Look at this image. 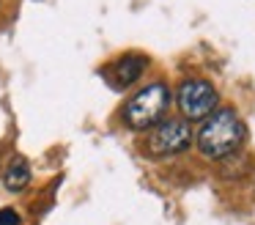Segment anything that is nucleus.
I'll return each mask as SVG.
<instances>
[{
	"label": "nucleus",
	"mask_w": 255,
	"mask_h": 225,
	"mask_svg": "<svg viewBox=\"0 0 255 225\" xmlns=\"http://www.w3.org/2000/svg\"><path fill=\"white\" fill-rule=\"evenodd\" d=\"M247 129H244L242 118H239L236 110L225 107L217 110L206 118V124L198 132V148L203 157L209 159H225L231 154H236L242 148Z\"/></svg>",
	"instance_id": "nucleus-1"
},
{
	"label": "nucleus",
	"mask_w": 255,
	"mask_h": 225,
	"mask_svg": "<svg viewBox=\"0 0 255 225\" xmlns=\"http://www.w3.org/2000/svg\"><path fill=\"white\" fill-rule=\"evenodd\" d=\"M170 88L165 82H151L140 88L124 107V121L129 129H154L159 121H165L170 107Z\"/></svg>",
	"instance_id": "nucleus-2"
},
{
	"label": "nucleus",
	"mask_w": 255,
	"mask_h": 225,
	"mask_svg": "<svg viewBox=\"0 0 255 225\" xmlns=\"http://www.w3.org/2000/svg\"><path fill=\"white\" fill-rule=\"evenodd\" d=\"M145 146L154 157H176L192 146V129L184 118H165L151 129Z\"/></svg>",
	"instance_id": "nucleus-3"
},
{
	"label": "nucleus",
	"mask_w": 255,
	"mask_h": 225,
	"mask_svg": "<svg viewBox=\"0 0 255 225\" xmlns=\"http://www.w3.org/2000/svg\"><path fill=\"white\" fill-rule=\"evenodd\" d=\"M176 104L189 121L209 118L217 107V91L206 80H184L176 91Z\"/></svg>",
	"instance_id": "nucleus-4"
},
{
	"label": "nucleus",
	"mask_w": 255,
	"mask_h": 225,
	"mask_svg": "<svg viewBox=\"0 0 255 225\" xmlns=\"http://www.w3.org/2000/svg\"><path fill=\"white\" fill-rule=\"evenodd\" d=\"M145 63H148V60H145L143 55H127V58H121V60H118V63L110 69L113 85H116V88L132 85L134 80H140V74H143Z\"/></svg>",
	"instance_id": "nucleus-5"
},
{
	"label": "nucleus",
	"mask_w": 255,
	"mask_h": 225,
	"mask_svg": "<svg viewBox=\"0 0 255 225\" xmlns=\"http://www.w3.org/2000/svg\"><path fill=\"white\" fill-rule=\"evenodd\" d=\"M3 184L11 192H22L25 187L30 184V165L25 157H14L11 162L6 165V173H3Z\"/></svg>",
	"instance_id": "nucleus-6"
},
{
	"label": "nucleus",
	"mask_w": 255,
	"mask_h": 225,
	"mask_svg": "<svg viewBox=\"0 0 255 225\" xmlns=\"http://www.w3.org/2000/svg\"><path fill=\"white\" fill-rule=\"evenodd\" d=\"M0 225H19V214L14 209H0Z\"/></svg>",
	"instance_id": "nucleus-7"
}]
</instances>
